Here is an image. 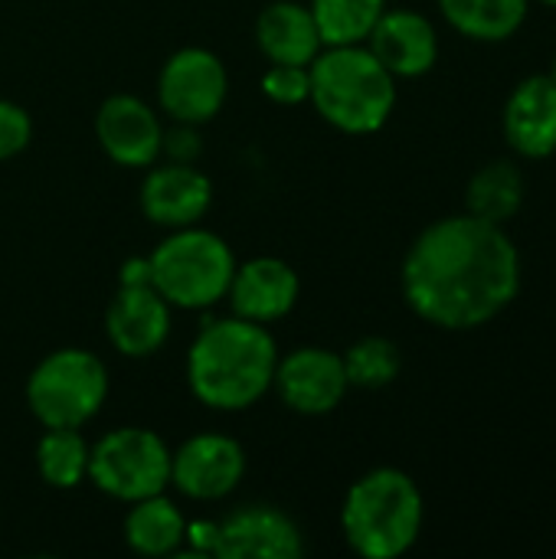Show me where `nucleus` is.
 <instances>
[{"label":"nucleus","instance_id":"obj_5","mask_svg":"<svg viewBox=\"0 0 556 559\" xmlns=\"http://www.w3.org/2000/svg\"><path fill=\"white\" fill-rule=\"evenodd\" d=\"M147 259L151 285L170 308L180 311H206L220 305L239 265L233 246L200 223L167 229V236Z\"/></svg>","mask_w":556,"mask_h":559},{"label":"nucleus","instance_id":"obj_24","mask_svg":"<svg viewBox=\"0 0 556 559\" xmlns=\"http://www.w3.org/2000/svg\"><path fill=\"white\" fill-rule=\"evenodd\" d=\"M344 370H347V383L351 390H383L390 386L400 370H403V354L390 337L370 334L354 341L344 354Z\"/></svg>","mask_w":556,"mask_h":559},{"label":"nucleus","instance_id":"obj_12","mask_svg":"<svg viewBox=\"0 0 556 559\" xmlns=\"http://www.w3.org/2000/svg\"><path fill=\"white\" fill-rule=\"evenodd\" d=\"M210 557L216 559H298L305 557L301 527L272 504H246L216 521Z\"/></svg>","mask_w":556,"mask_h":559},{"label":"nucleus","instance_id":"obj_17","mask_svg":"<svg viewBox=\"0 0 556 559\" xmlns=\"http://www.w3.org/2000/svg\"><path fill=\"white\" fill-rule=\"evenodd\" d=\"M367 49L400 79H423L439 62V29L419 10H383L374 33L367 36Z\"/></svg>","mask_w":556,"mask_h":559},{"label":"nucleus","instance_id":"obj_25","mask_svg":"<svg viewBox=\"0 0 556 559\" xmlns=\"http://www.w3.org/2000/svg\"><path fill=\"white\" fill-rule=\"evenodd\" d=\"M259 85H262V95L272 98L275 105H301L308 102V92H311V72L308 66L269 62Z\"/></svg>","mask_w":556,"mask_h":559},{"label":"nucleus","instance_id":"obj_30","mask_svg":"<svg viewBox=\"0 0 556 559\" xmlns=\"http://www.w3.org/2000/svg\"><path fill=\"white\" fill-rule=\"evenodd\" d=\"M547 75H551V79L556 82V59H554V66H551V72H547Z\"/></svg>","mask_w":556,"mask_h":559},{"label":"nucleus","instance_id":"obj_14","mask_svg":"<svg viewBox=\"0 0 556 559\" xmlns=\"http://www.w3.org/2000/svg\"><path fill=\"white\" fill-rule=\"evenodd\" d=\"M170 311L154 285H118L105 311V337L121 357H154L170 337Z\"/></svg>","mask_w":556,"mask_h":559},{"label":"nucleus","instance_id":"obj_4","mask_svg":"<svg viewBox=\"0 0 556 559\" xmlns=\"http://www.w3.org/2000/svg\"><path fill=\"white\" fill-rule=\"evenodd\" d=\"M308 102L341 134H377L397 108V79L360 46H324L311 66Z\"/></svg>","mask_w":556,"mask_h":559},{"label":"nucleus","instance_id":"obj_21","mask_svg":"<svg viewBox=\"0 0 556 559\" xmlns=\"http://www.w3.org/2000/svg\"><path fill=\"white\" fill-rule=\"evenodd\" d=\"M534 0H436L442 20L472 43H508L521 33Z\"/></svg>","mask_w":556,"mask_h":559},{"label":"nucleus","instance_id":"obj_16","mask_svg":"<svg viewBox=\"0 0 556 559\" xmlns=\"http://www.w3.org/2000/svg\"><path fill=\"white\" fill-rule=\"evenodd\" d=\"M301 282L298 272L275 255H256L236 265L226 301L233 314L256 321V324H275L292 314L298 305Z\"/></svg>","mask_w":556,"mask_h":559},{"label":"nucleus","instance_id":"obj_18","mask_svg":"<svg viewBox=\"0 0 556 559\" xmlns=\"http://www.w3.org/2000/svg\"><path fill=\"white\" fill-rule=\"evenodd\" d=\"M256 46L269 62L285 66H311V59L324 49L311 10L298 0H275L259 13Z\"/></svg>","mask_w":556,"mask_h":559},{"label":"nucleus","instance_id":"obj_11","mask_svg":"<svg viewBox=\"0 0 556 559\" xmlns=\"http://www.w3.org/2000/svg\"><path fill=\"white\" fill-rule=\"evenodd\" d=\"M272 390L298 416H328L351 390L344 357L328 347H298L285 357L279 354Z\"/></svg>","mask_w":556,"mask_h":559},{"label":"nucleus","instance_id":"obj_22","mask_svg":"<svg viewBox=\"0 0 556 559\" xmlns=\"http://www.w3.org/2000/svg\"><path fill=\"white\" fill-rule=\"evenodd\" d=\"M92 442L82 429H46L36 442V472L56 491H72L88 481Z\"/></svg>","mask_w":556,"mask_h":559},{"label":"nucleus","instance_id":"obj_29","mask_svg":"<svg viewBox=\"0 0 556 559\" xmlns=\"http://www.w3.org/2000/svg\"><path fill=\"white\" fill-rule=\"evenodd\" d=\"M537 3H544V7H551V10H556V0H537Z\"/></svg>","mask_w":556,"mask_h":559},{"label":"nucleus","instance_id":"obj_2","mask_svg":"<svg viewBox=\"0 0 556 559\" xmlns=\"http://www.w3.org/2000/svg\"><path fill=\"white\" fill-rule=\"evenodd\" d=\"M279 344L269 324L239 314L203 321L187 350V386L213 413L252 409L272 393Z\"/></svg>","mask_w":556,"mask_h":559},{"label":"nucleus","instance_id":"obj_10","mask_svg":"<svg viewBox=\"0 0 556 559\" xmlns=\"http://www.w3.org/2000/svg\"><path fill=\"white\" fill-rule=\"evenodd\" d=\"M164 118L154 105L138 95H108L95 111V141L108 160L131 170H147L161 160Z\"/></svg>","mask_w":556,"mask_h":559},{"label":"nucleus","instance_id":"obj_27","mask_svg":"<svg viewBox=\"0 0 556 559\" xmlns=\"http://www.w3.org/2000/svg\"><path fill=\"white\" fill-rule=\"evenodd\" d=\"M200 151H203V141H200L197 124L174 121L170 128H164L161 154H167V160H174V164H197Z\"/></svg>","mask_w":556,"mask_h":559},{"label":"nucleus","instance_id":"obj_1","mask_svg":"<svg viewBox=\"0 0 556 559\" xmlns=\"http://www.w3.org/2000/svg\"><path fill=\"white\" fill-rule=\"evenodd\" d=\"M524 262L508 226L456 213L429 223L403 255L406 308L439 331H478L521 295Z\"/></svg>","mask_w":556,"mask_h":559},{"label":"nucleus","instance_id":"obj_19","mask_svg":"<svg viewBox=\"0 0 556 559\" xmlns=\"http://www.w3.org/2000/svg\"><path fill=\"white\" fill-rule=\"evenodd\" d=\"M187 514L164 491L128 504L121 537L138 557H177L187 544Z\"/></svg>","mask_w":556,"mask_h":559},{"label":"nucleus","instance_id":"obj_20","mask_svg":"<svg viewBox=\"0 0 556 559\" xmlns=\"http://www.w3.org/2000/svg\"><path fill=\"white\" fill-rule=\"evenodd\" d=\"M528 197V180L524 170L518 167V160L511 157H498L485 167H478L465 187V213L508 226Z\"/></svg>","mask_w":556,"mask_h":559},{"label":"nucleus","instance_id":"obj_13","mask_svg":"<svg viewBox=\"0 0 556 559\" xmlns=\"http://www.w3.org/2000/svg\"><path fill=\"white\" fill-rule=\"evenodd\" d=\"M141 213L161 229L197 226L213 206V183L197 164H151L138 193Z\"/></svg>","mask_w":556,"mask_h":559},{"label":"nucleus","instance_id":"obj_23","mask_svg":"<svg viewBox=\"0 0 556 559\" xmlns=\"http://www.w3.org/2000/svg\"><path fill=\"white\" fill-rule=\"evenodd\" d=\"M321 46H360L387 10V0H311Z\"/></svg>","mask_w":556,"mask_h":559},{"label":"nucleus","instance_id":"obj_26","mask_svg":"<svg viewBox=\"0 0 556 559\" xmlns=\"http://www.w3.org/2000/svg\"><path fill=\"white\" fill-rule=\"evenodd\" d=\"M33 141V118L23 105L0 98V160L23 154Z\"/></svg>","mask_w":556,"mask_h":559},{"label":"nucleus","instance_id":"obj_6","mask_svg":"<svg viewBox=\"0 0 556 559\" xmlns=\"http://www.w3.org/2000/svg\"><path fill=\"white\" fill-rule=\"evenodd\" d=\"M108 400V367L98 354L62 347L46 354L26 380V406L43 429H82Z\"/></svg>","mask_w":556,"mask_h":559},{"label":"nucleus","instance_id":"obj_7","mask_svg":"<svg viewBox=\"0 0 556 559\" xmlns=\"http://www.w3.org/2000/svg\"><path fill=\"white\" fill-rule=\"evenodd\" d=\"M88 481L111 501L134 504L170 488V449L144 426H121L92 442Z\"/></svg>","mask_w":556,"mask_h":559},{"label":"nucleus","instance_id":"obj_3","mask_svg":"<svg viewBox=\"0 0 556 559\" xmlns=\"http://www.w3.org/2000/svg\"><path fill=\"white\" fill-rule=\"evenodd\" d=\"M426 524V501L413 475L393 465L360 475L341 504V534L364 559L406 557Z\"/></svg>","mask_w":556,"mask_h":559},{"label":"nucleus","instance_id":"obj_8","mask_svg":"<svg viewBox=\"0 0 556 559\" xmlns=\"http://www.w3.org/2000/svg\"><path fill=\"white\" fill-rule=\"evenodd\" d=\"M229 95V72L213 49L184 46L167 56L157 75V105L164 118L184 124L213 121Z\"/></svg>","mask_w":556,"mask_h":559},{"label":"nucleus","instance_id":"obj_15","mask_svg":"<svg viewBox=\"0 0 556 559\" xmlns=\"http://www.w3.org/2000/svg\"><path fill=\"white\" fill-rule=\"evenodd\" d=\"M501 131L514 157L547 160L556 154V82L547 72L521 79L501 111Z\"/></svg>","mask_w":556,"mask_h":559},{"label":"nucleus","instance_id":"obj_9","mask_svg":"<svg viewBox=\"0 0 556 559\" xmlns=\"http://www.w3.org/2000/svg\"><path fill=\"white\" fill-rule=\"evenodd\" d=\"M246 478V449L226 432H197L170 452V488L197 504L229 498Z\"/></svg>","mask_w":556,"mask_h":559},{"label":"nucleus","instance_id":"obj_28","mask_svg":"<svg viewBox=\"0 0 556 559\" xmlns=\"http://www.w3.org/2000/svg\"><path fill=\"white\" fill-rule=\"evenodd\" d=\"M118 285H151V259L147 255H134L121 265Z\"/></svg>","mask_w":556,"mask_h":559}]
</instances>
